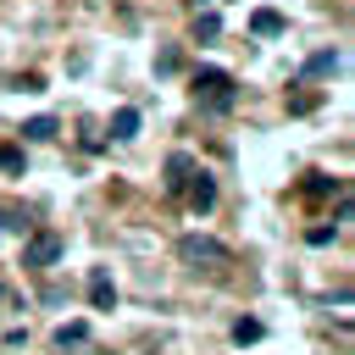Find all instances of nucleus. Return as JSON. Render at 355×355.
<instances>
[{
    "instance_id": "9b49d317",
    "label": "nucleus",
    "mask_w": 355,
    "mask_h": 355,
    "mask_svg": "<svg viewBox=\"0 0 355 355\" xmlns=\"http://www.w3.org/2000/svg\"><path fill=\"white\" fill-rule=\"evenodd\" d=\"M33 227V216L28 211H17V205H0V233H28Z\"/></svg>"
},
{
    "instance_id": "9d476101",
    "label": "nucleus",
    "mask_w": 355,
    "mask_h": 355,
    "mask_svg": "<svg viewBox=\"0 0 355 355\" xmlns=\"http://www.w3.org/2000/svg\"><path fill=\"white\" fill-rule=\"evenodd\" d=\"M55 344H61V349L89 344V322H61V327H55Z\"/></svg>"
},
{
    "instance_id": "f8f14e48",
    "label": "nucleus",
    "mask_w": 355,
    "mask_h": 355,
    "mask_svg": "<svg viewBox=\"0 0 355 355\" xmlns=\"http://www.w3.org/2000/svg\"><path fill=\"white\" fill-rule=\"evenodd\" d=\"M22 139H55V116H28L22 122Z\"/></svg>"
},
{
    "instance_id": "2eb2a0df",
    "label": "nucleus",
    "mask_w": 355,
    "mask_h": 355,
    "mask_svg": "<svg viewBox=\"0 0 355 355\" xmlns=\"http://www.w3.org/2000/svg\"><path fill=\"white\" fill-rule=\"evenodd\" d=\"M0 166H6V172H22V150H17V144H0Z\"/></svg>"
},
{
    "instance_id": "20e7f679",
    "label": "nucleus",
    "mask_w": 355,
    "mask_h": 355,
    "mask_svg": "<svg viewBox=\"0 0 355 355\" xmlns=\"http://www.w3.org/2000/svg\"><path fill=\"white\" fill-rule=\"evenodd\" d=\"M89 305H94V311H111V305H116V283H111L105 266L89 272Z\"/></svg>"
},
{
    "instance_id": "0eeeda50",
    "label": "nucleus",
    "mask_w": 355,
    "mask_h": 355,
    "mask_svg": "<svg viewBox=\"0 0 355 355\" xmlns=\"http://www.w3.org/2000/svg\"><path fill=\"white\" fill-rule=\"evenodd\" d=\"M250 33H261V39H277V33H283V17H277V11H266V6H261V11H255V17H250Z\"/></svg>"
},
{
    "instance_id": "6e6552de",
    "label": "nucleus",
    "mask_w": 355,
    "mask_h": 355,
    "mask_svg": "<svg viewBox=\"0 0 355 355\" xmlns=\"http://www.w3.org/2000/svg\"><path fill=\"white\" fill-rule=\"evenodd\" d=\"M338 67H344V55H338V50H322V55L305 61V78H327V72H338Z\"/></svg>"
},
{
    "instance_id": "dca6fc26",
    "label": "nucleus",
    "mask_w": 355,
    "mask_h": 355,
    "mask_svg": "<svg viewBox=\"0 0 355 355\" xmlns=\"http://www.w3.org/2000/svg\"><path fill=\"white\" fill-rule=\"evenodd\" d=\"M194 6H205V0H194Z\"/></svg>"
},
{
    "instance_id": "f03ea898",
    "label": "nucleus",
    "mask_w": 355,
    "mask_h": 355,
    "mask_svg": "<svg viewBox=\"0 0 355 355\" xmlns=\"http://www.w3.org/2000/svg\"><path fill=\"white\" fill-rule=\"evenodd\" d=\"M194 100H200L205 111H227V105H233V78H227L222 67H200V72H194Z\"/></svg>"
},
{
    "instance_id": "7ed1b4c3",
    "label": "nucleus",
    "mask_w": 355,
    "mask_h": 355,
    "mask_svg": "<svg viewBox=\"0 0 355 355\" xmlns=\"http://www.w3.org/2000/svg\"><path fill=\"white\" fill-rule=\"evenodd\" d=\"M61 250H67V244H61V233H50V227H39V233H33L28 244H22V266H33V272H44V266H55V261H61Z\"/></svg>"
},
{
    "instance_id": "1a4fd4ad",
    "label": "nucleus",
    "mask_w": 355,
    "mask_h": 355,
    "mask_svg": "<svg viewBox=\"0 0 355 355\" xmlns=\"http://www.w3.org/2000/svg\"><path fill=\"white\" fill-rule=\"evenodd\" d=\"M111 139H139V111H133V105H122V111L111 116Z\"/></svg>"
},
{
    "instance_id": "ddd939ff",
    "label": "nucleus",
    "mask_w": 355,
    "mask_h": 355,
    "mask_svg": "<svg viewBox=\"0 0 355 355\" xmlns=\"http://www.w3.org/2000/svg\"><path fill=\"white\" fill-rule=\"evenodd\" d=\"M255 338H261V322L255 316H239L233 322V344H255Z\"/></svg>"
},
{
    "instance_id": "4468645a",
    "label": "nucleus",
    "mask_w": 355,
    "mask_h": 355,
    "mask_svg": "<svg viewBox=\"0 0 355 355\" xmlns=\"http://www.w3.org/2000/svg\"><path fill=\"white\" fill-rule=\"evenodd\" d=\"M216 33H222V17H216V11L194 17V39H216Z\"/></svg>"
},
{
    "instance_id": "423d86ee",
    "label": "nucleus",
    "mask_w": 355,
    "mask_h": 355,
    "mask_svg": "<svg viewBox=\"0 0 355 355\" xmlns=\"http://www.w3.org/2000/svg\"><path fill=\"white\" fill-rule=\"evenodd\" d=\"M189 172H194V155H189V150H172V155H166V189H183Z\"/></svg>"
},
{
    "instance_id": "39448f33",
    "label": "nucleus",
    "mask_w": 355,
    "mask_h": 355,
    "mask_svg": "<svg viewBox=\"0 0 355 355\" xmlns=\"http://www.w3.org/2000/svg\"><path fill=\"white\" fill-rule=\"evenodd\" d=\"M183 194H189V205H194V211H211V205H216V183H211L205 172H189Z\"/></svg>"
},
{
    "instance_id": "f257e3e1",
    "label": "nucleus",
    "mask_w": 355,
    "mask_h": 355,
    "mask_svg": "<svg viewBox=\"0 0 355 355\" xmlns=\"http://www.w3.org/2000/svg\"><path fill=\"white\" fill-rule=\"evenodd\" d=\"M178 261H183V266H194V272H222L233 255H227V244H222V239L183 233V239H178Z\"/></svg>"
}]
</instances>
